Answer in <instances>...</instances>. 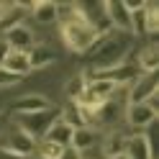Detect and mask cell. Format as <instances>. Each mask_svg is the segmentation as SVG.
<instances>
[{
    "mask_svg": "<svg viewBox=\"0 0 159 159\" xmlns=\"http://www.w3.org/2000/svg\"><path fill=\"white\" fill-rule=\"evenodd\" d=\"M57 28H59V36H62L64 46L69 49L72 54H87L98 39V31L95 26L87 21V16L82 13V5H59V21H57Z\"/></svg>",
    "mask_w": 159,
    "mask_h": 159,
    "instance_id": "obj_1",
    "label": "cell"
},
{
    "mask_svg": "<svg viewBox=\"0 0 159 159\" xmlns=\"http://www.w3.org/2000/svg\"><path fill=\"white\" fill-rule=\"evenodd\" d=\"M131 34H121V31H108L103 36L95 39L93 49L87 52V75L95 72H105V69H113L116 64L126 62L128 49H131Z\"/></svg>",
    "mask_w": 159,
    "mask_h": 159,
    "instance_id": "obj_2",
    "label": "cell"
},
{
    "mask_svg": "<svg viewBox=\"0 0 159 159\" xmlns=\"http://www.w3.org/2000/svg\"><path fill=\"white\" fill-rule=\"evenodd\" d=\"M57 116H59V111L49 108V111H44V113H34V116H18V118H13V121H16V126H18V128H23V131H26L28 136H31V139L41 141V139H44V134L49 131V126H52V123L57 121Z\"/></svg>",
    "mask_w": 159,
    "mask_h": 159,
    "instance_id": "obj_3",
    "label": "cell"
},
{
    "mask_svg": "<svg viewBox=\"0 0 159 159\" xmlns=\"http://www.w3.org/2000/svg\"><path fill=\"white\" fill-rule=\"evenodd\" d=\"M0 149H5V152H11L13 157H21V159H28V157H34L36 152V139H31L23 128H18L16 123L5 131V141Z\"/></svg>",
    "mask_w": 159,
    "mask_h": 159,
    "instance_id": "obj_4",
    "label": "cell"
},
{
    "mask_svg": "<svg viewBox=\"0 0 159 159\" xmlns=\"http://www.w3.org/2000/svg\"><path fill=\"white\" fill-rule=\"evenodd\" d=\"M154 95H159L157 75H136L134 82L126 85V103H146Z\"/></svg>",
    "mask_w": 159,
    "mask_h": 159,
    "instance_id": "obj_5",
    "label": "cell"
},
{
    "mask_svg": "<svg viewBox=\"0 0 159 159\" xmlns=\"http://www.w3.org/2000/svg\"><path fill=\"white\" fill-rule=\"evenodd\" d=\"M157 113L152 105L146 103H126L123 105V121L134 128V131H146L149 126H154L157 121Z\"/></svg>",
    "mask_w": 159,
    "mask_h": 159,
    "instance_id": "obj_6",
    "label": "cell"
},
{
    "mask_svg": "<svg viewBox=\"0 0 159 159\" xmlns=\"http://www.w3.org/2000/svg\"><path fill=\"white\" fill-rule=\"evenodd\" d=\"M52 108V100L46 95H39V93H28V95H21L11 103V113L13 118L18 116H34V113H44Z\"/></svg>",
    "mask_w": 159,
    "mask_h": 159,
    "instance_id": "obj_7",
    "label": "cell"
},
{
    "mask_svg": "<svg viewBox=\"0 0 159 159\" xmlns=\"http://www.w3.org/2000/svg\"><path fill=\"white\" fill-rule=\"evenodd\" d=\"M103 16L116 31L121 34H131V13L126 11L123 0H105L103 3Z\"/></svg>",
    "mask_w": 159,
    "mask_h": 159,
    "instance_id": "obj_8",
    "label": "cell"
},
{
    "mask_svg": "<svg viewBox=\"0 0 159 159\" xmlns=\"http://www.w3.org/2000/svg\"><path fill=\"white\" fill-rule=\"evenodd\" d=\"M126 159H157V149L152 146L149 136L144 131H136L126 139V152H123Z\"/></svg>",
    "mask_w": 159,
    "mask_h": 159,
    "instance_id": "obj_9",
    "label": "cell"
},
{
    "mask_svg": "<svg viewBox=\"0 0 159 159\" xmlns=\"http://www.w3.org/2000/svg\"><path fill=\"white\" fill-rule=\"evenodd\" d=\"M3 41L8 44L11 52H31V49L36 46V36H34V31L26 23H18V26H13L11 31L3 36Z\"/></svg>",
    "mask_w": 159,
    "mask_h": 159,
    "instance_id": "obj_10",
    "label": "cell"
},
{
    "mask_svg": "<svg viewBox=\"0 0 159 159\" xmlns=\"http://www.w3.org/2000/svg\"><path fill=\"white\" fill-rule=\"evenodd\" d=\"M100 134H98V128H93V126H85V128H75V134H72V139H69V146L72 149H77L80 154H87L90 149H95V144L100 146Z\"/></svg>",
    "mask_w": 159,
    "mask_h": 159,
    "instance_id": "obj_11",
    "label": "cell"
},
{
    "mask_svg": "<svg viewBox=\"0 0 159 159\" xmlns=\"http://www.w3.org/2000/svg\"><path fill=\"white\" fill-rule=\"evenodd\" d=\"M126 134L123 131H116V128H111L103 139H100V154H103V159H113V157H123V152H126Z\"/></svg>",
    "mask_w": 159,
    "mask_h": 159,
    "instance_id": "obj_12",
    "label": "cell"
},
{
    "mask_svg": "<svg viewBox=\"0 0 159 159\" xmlns=\"http://www.w3.org/2000/svg\"><path fill=\"white\" fill-rule=\"evenodd\" d=\"M28 13H31V18L39 26H57V21H59V3L39 0V3H34V8Z\"/></svg>",
    "mask_w": 159,
    "mask_h": 159,
    "instance_id": "obj_13",
    "label": "cell"
},
{
    "mask_svg": "<svg viewBox=\"0 0 159 159\" xmlns=\"http://www.w3.org/2000/svg\"><path fill=\"white\" fill-rule=\"evenodd\" d=\"M28 64H31V72H41V69H49L57 64V54L46 44H36L28 52Z\"/></svg>",
    "mask_w": 159,
    "mask_h": 159,
    "instance_id": "obj_14",
    "label": "cell"
},
{
    "mask_svg": "<svg viewBox=\"0 0 159 159\" xmlns=\"http://www.w3.org/2000/svg\"><path fill=\"white\" fill-rule=\"evenodd\" d=\"M136 69L139 75H157L159 69V52H157V44H146L141 52L136 54Z\"/></svg>",
    "mask_w": 159,
    "mask_h": 159,
    "instance_id": "obj_15",
    "label": "cell"
},
{
    "mask_svg": "<svg viewBox=\"0 0 159 159\" xmlns=\"http://www.w3.org/2000/svg\"><path fill=\"white\" fill-rule=\"evenodd\" d=\"M87 75H85V69L82 72H75V75H69L67 80H64V98L69 103H77L80 98L85 95V90H87Z\"/></svg>",
    "mask_w": 159,
    "mask_h": 159,
    "instance_id": "obj_16",
    "label": "cell"
},
{
    "mask_svg": "<svg viewBox=\"0 0 159 159\" xmlns=\"http://www.w3.org/2000/svg\"><path fill=\"white\" fill-rule=\"evenodd\" d=\"M3 69H8L11 75H18V77L31 75V64H28V52H8L5 62H3Z\"/></svg>",
    "mask_w": 159,
    "mask_h": 159,
    "instance_id": "obj_17",
    "label": "cell"
},
{
    "mask_svg": "<svg viewBox=\"0 0 159 159\" xmlns=\"http://www.w3.org/2000/svg\"><path fill=\"white\" fill-rule=\"evenodd\" d=\"M72 134H75V128H69L62 118L57 116V121L49 126V131L44 134V139L46 141H54V144H59V146H69V139H72Z\"/></svg>",
    "mask_w": 159,
    "mask_h": 159,
    "instance_id": "obj_18",
    "label": "cell"
},
{
    "mask_svg": "<svg viewBox=\"0 0 159 159\" xmlns=\"http://www.w3.org/2000/svg\"><path fill=\"white\" fill-rule=\"evenodd\" d=\"M144 13H146V34L154 36L159 31V5L157 3H144Z\"/></svg>",
    "mask_w": 159,
    "mask_h": 159,
    "instance_id": "obj_19",
    "label": "cell"
},
{
    "mask_svg": "<svg viewBox=\"0 0 159 159\" xmlns=\"http://www.w3.org/2000/svg\"><path fill=\"white\" fill-rule=\"evenodd\" d=\"M144 34H146V13H144V5H141L136 11H131V36H144Z\"/></svg>",
    "mask_w": 159,
    "mask_h": 159,
    "instance_id": "obj_20",
    "label": "cell"
},
{
    "mask_svg": "<svg viewBox=\"0 0 159 159\" xmlns=\"http://www.w3.org/2000/svg\"><path fill=\"white\" fill-rule=\"evenodd\" d=\"M62 149H64V146H59V144H54V141L41 139V141H36V152H34V154L46 157V159H57L59 154H62Z\"/></svg>",
    "mask_w": 159,
    "mask_h": 159,
    "instance_id": "obj_21",
    "label": "cell"
},
{
    "mask_svg": "<svg viewBox=\"0 0 159 159\" xmlns=\"http://www.w3.org/2000/svg\"><path fill=\"white\" fill-rule=\"evenodd\" d=\"M23 77H18V75H11L8 69L0 67V90H8V87H16L18 82H21Z\"/></svg>",
    "mask_w": 159,
    "mask_h": 159,
    "instance_id": "obj_22",
    "label": "cell"
},
{
    "mask_svg": "<svg viewBox=\"0 0 159 159\" xmlns=\"http://www.w3.org/2000/svg\"><path fill=\"white\" fill-rule=\"evenodd\" d=\"M57 159H82V154H80L77 149H72V146H64V149H62V154H59Z\"/></svg>",
    "mask_w": 159,
    "mask_h": 159,
    "instance_id": "obj_23",
    "label": "cell"
},
{
    "mask_svg": "<svg viewBox=\"0 0 159 159\" xmlns=\"http://www.w3.org/2000/svg\"><path fill=\"white\" fill-rule=\"evenodd\" d=\"M8 52H11V49H8V44L3 41V39H0V67H3V62H5V57H8Z\"/></svg>",
    "mask_w": 159,
    "mask_h": 159,
    "instance_id": "obj_24",
    "label": "cell"
},
{
    "mask_svg": "<svg viewBox=\"0 0 159 159\" xmlns=\"http://www.w3.org/2000/svg\"><path fill=\"white\" fill-rule=\"evenodd\" d=\"M8 131V126H5V118H3V113H0V136H3Z\"/></svg>",
    "mask_w": 159,
    "mask_h": 159,
    "instance_id": "obj_25",
    "label": "cell"
},
{
    "mask_svg": "<svg viewBox=\"0 0 159 159\" xmlns=\"http://www.w3.org/2000/svg\"><path fill=\"white\" fill-rule=\"evenodd\" d=\"M28 159H46V157H39V154H34V157H28Z\"/></svg>",
    "mask_w": 159,
    "mask_h": 159,
    "instance_id": "obj_26",
    "label": "cell"
},
{
    "mask_svg": "<svg viewBox=\"0 0 159 159\" xmlns=\"http://www.w3.org/2000/svg\"><path fill=\"white\" fill-rule=\"evenodd\" d=\"M113 159H126V157H113Z\"/></svg>",
    "mask_w": 159,
    "mask_h": 159,
    "instance_id": "obj_27",
    "label": "cell"
}]
</instances>
